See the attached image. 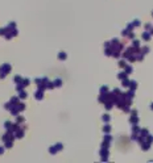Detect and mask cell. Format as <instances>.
<instances>
[]
</instances>
